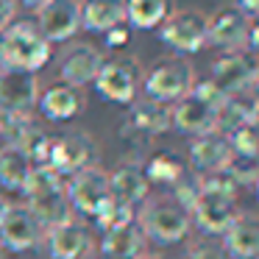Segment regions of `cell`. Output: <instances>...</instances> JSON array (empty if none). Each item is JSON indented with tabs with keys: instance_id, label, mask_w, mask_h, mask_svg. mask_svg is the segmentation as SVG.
<instances>
[{
	"instance_id": "cell-1",
	"label": "cell",
	"mask_w": 259,
	"mask_h": 259,
	"mask_svg": "<svg viewBox=\"0 0 259 259\" xmlns=\"http://www.w3.org/2000/svg\"><path fill=\"white\" fill-rule=\"evenodd\" d=\"M20 192L28 198L25 206L36 214V220L42 223L45 231L73 218V209H70L67 195H64V179L53 173L51 167H34Z\"/></svg>"
},
{
	"instance_id": "cell-2",
	"label": "cell",
	"mask_w": 259,
	"mask_h": 259,
	"mask_svg": "<svg viewBox=\"0 0 259 259\" xmlns=\"http://www.w3.org/2000/svg\"><path fill=\"white\" fill-rule=\"evenodd\" d=\"M51 62V42L39 34L34 23L14 20L3 28V67L36 73Z\"/></svg>"
},
{
	"instance_id": "cell-3",
	"label": "cell",
	"mask_w": 259,
	"mask_h": 259,
	"mask_svg": "<svg viewBox=\"0 0 259 259\" xmlns=\"http://www.w3.org/2000/svg\"><path fill=\"white\" fill-rule=\"evenodd\" d=\"M137 226L142 229L145 240L151 237L159 245H173L187 237L192 226L190 209H184L173 198H156V201H145L142 212L137 218Z\"/></svg>"
},
{
	"instance_id": "cell-4",
	"label": "cell",
	"mask_w": 259,
	"mask_h": 259,
	"mask_svg": "<svg viewBox=\"0 0 259 259\" xmlns=\"http://www.w3.org/2000/svg\"><path fill=\"white\" fill-rule=\"evenodd\" d=\"M192 84H195V70L184 59H162L142 75V90L148 101L162 106L181 101L192 90Z\"/></svg>"
},
{
	"instance_id": "cell-5",
	"label": "cell",
	"mask_w": 259,
	"mask_h": 259,
	"mask_svg": "<svg viewBox=\"0 0 259 259\" xmlns=\"http://www.w3.org/2000/svg\"><path fill=\"white\" fill-rule=\"evenodd\" d=\"M95 90L101 98L112 103H131L142 84V67L134 56H112L103 59L101 70L95 75Z\"/></svg>"
},
{
	"instance_id": "cell-6",
	"label": "cell",
	"mask_w": 259,
	"mask_h": 259,
	"mask_svg": "<svg viewBox=\"0 0 259 259\" xmlns=\"http://www.w3.org/2000/svg\"><path fill=\"white\" fill-rule=\"evenodd\" d=\"M98 159V145L90 134L84 131H73V134L51 137V148H48V159L42 167H51L62 179L81 173V170L92 167Z\"/></svg>"
},
{
	"instance_id": "cell-7",
	"label": "cell",
	"mask_w": 259,
	"mask_h": 259,
	"mask_svg": "<svg viewBox=\"0 0 259 259\" xmlns=\"http://www.w3.org/2000/svg\"><path fill=\"white\" fill-rule=\"evenodd\" d=\"M64 195H67L70 209H75L84 218H95L103 209V203L112 198L109 192V173H103L98 164L70 176L64 181Z\"/></svg>"
},
{
	"instance_id": "cell-8",
	"label": "cell",
	"mask_w": 259,
	"mask_h": 259,
	"mask_svg": "<svg viewBox=\"0 0 259 259\" xmlns=\"http://www.w3.org/2000/svg\"><path fill=\"white\" fill-rule=\"evenodd\" d=\"M259 78V64L256 56L248 51H229L212 64V84L218 87L223 95H240V92H251Z\"/></svg>"
},
{
	"instance_id": "cell-9",
	"label": "cell",
	"mask_w": 259,
	"mask_h": 259,
	"mask_svg": "<svg viewBox=\"0 0 259 259\" xmlns=\"http://www.w3.org/2000/svg\"><path fill=\"white\" fill-rule=\"evenodd\" d=\"M237 195L229 192H214V190H198L195 201L190 206V218L206 234H223L237 218H240Z\"/></svg>"
},
{
	"instance_id": "cell-10",
	"label": "cell",
	"mask_w": 259,
	"mask_h": 259,
	"mask_svg": "<svg viewBox=\"0 0 259 259\" xmlns=\"http://www.w3.org/2000/svg\"><path fill=\"white\" fill-rule=\"evenodd\" d=\"M159 39L179 53H198L206 45V14L201 12H170L159 25Z\"/></svg>"
},
{
	"instance_id": "cell-11",
	"label": "cell",
	"mask_w": 259,
	"mask_h": 259,
	"mask_svg": "<svg viewBox=\"0 0 259 259\" xmlns=\"http://www.w3.org/2000/svg\"><path fill=\"white\" fill-rule=\"evenodd\" d=\"M36 28L48 42H67L81 28V0H48L36 9Z\"/></svg>"
},
{
	"instance_id": "cell-12",
	"label": "cell",
	"mask_w": 259,
	"mask_h": 259,
	"mask_svg": "<svg viewBox=\"0 0 259 259\" xmlns=\"http://www.w3.org/2000/svg\"><path fill=\"white\" fill-rule=\"evenodd\" d=\"M42 237H45V229L25 203L9 206V212L0 220V245H3V251L23 253L28 248L39 245Z\"/></svg>"
},
{
	"instance_id": "cell-13",
	"label": "cell",
	"mask_w": 259,
	"mask_h": 259,
	"mask_svg": "<svg viewBox=\"0 0 259 259\" xmlns=\"http://www.w3.org/2000/svg\"><path fill=\"white\" fill-rule=\"evenodd\" d=\"M39 101V78L36 73L0 67V106L9 114H31Z\"/></svg>"
},
{
	"instance_id": "cell-14",
	"label": "cell",
	"mask_w": 259,
	"mask_h": 259,
	"mask_svg": "<svg viewBox=\"0 0 259 259\" xmlns=\"http://www.w3.org/2000/svg\"><path fill=\"white\" fill-rule=\"evenodd\" d=\"M251 23L253 20H248L234 6H223L212 17H206V42L214 48H223L226 53L245 51V36H248Z\"/></svg>"
},
{
	"instance_id": "cell-15",
	"label": "cell",
	"mask_w": 259,
	"mask_h": 259,
	"mask_svg": "<svg viewBox=\"0 0 259 259\" xmlns=\"http://www.w3.org/2000/svg\"><path fill=\"white\" fill-rule=\"evenodd\" d=\"M103 64V53L98 51L95 45H73L67 53L62 56V64H59V75H62V84H70L75 90H84L87 84H92Z\"/></svg>"
},
{
	"instance_id": "cell-16",
	"label": "cell",
	"mask_w": 259,
	"mask_h": 259,
	"mask_svg": "<svg viewBox=\"0 0 259 259\" xmlns=\"http://www.w3.org/2000/svg\"><path fill=\"white\" fill-rule=\"evenodd\" d=\"M214 120H218V109L209 106L206 101H201V98L192 95V92H187V95L181 98V101H176L173 109H170V123L179 131L192 134V137L214 131Z\"/></svg>"
},
{
	"instance_id": "cell-17",
	"label": "cell",
	"mask_w": 259,
	"mask_h": 259,
	"mask_svg": "<svg viewBox=\"0 0 259 259\" xmlns=\"http://www.w3.org/2000/svg\"><path fill=\"white\" fill-rule=\"evenodd\" d=\"M90 245H92L90 226L75 218L48 229V251H51V259H81V256H87Z\"/></svg>"
},
{
	"instance_id": "cell-18",
	"label": "cell",
	"mask_w": 259,
	"mask_h": 259,
	"mask_svg": "<svg viewBox=\"0 0 259 259\" xmlns=\"http://www.w3.org/2000/svg\"><path fill=\"white\" fill-rule=\"evenodd\" d=\"M190 162H192V167H195L201 176L226 170L231 162H234V153H231V148H229L226 134H220V131H209V134L195 137L192 145H190Z\"/></svg>"
},
{
	"instance_id": "cell-19",
	"label": "cell",
	"mask_w": 259,
	"mask_h": 259,
	"mask_svg": "<svg viewBox=\"0 0 259 259\" xmlns=\"http://www.w3.org/2000/svg\"><path fill=\"white\" fill-rule=\"evenodd\" d=\"M223 253L226 259H256L259 253V220L253 214H240L223 231Z\"/></svg>"
},
{
	"instance_id": "cell-20",
	"label": "cell",
	"mask_w": 259,
	"mask_h": 259,
	"mask_svg": "<svg viewBox=\"0 0 259 259\" xmlns=\"http://www.w3.org/2000/svg\"><path fill=\"white\" fill-rule=\"evenodd\" d=\"M39 112L45 114L53 123H64V120H73L75 114L84 109V92L75 90L70 84H53L45 92H39V101H36Z\"/></svg>"
},
{
	"instance_id": "cell-21",
	"label": "cell",
	"mask_w": 259,
	"mask_h": 259,
	"mask_svg": "<svg viewBox=\"0 0 259 259\" xmlns=\"http://www.w3.org/2000/svg\"><path fill=\"white\" fill-rule=\"evenodd\" d=\"M148 179L140 164H120L114 173H109V192L114 201L137 209L148 201Z\"/></svg>"
},
{
	"instance_id": "cell-22",
	"label": "cell",
	"mask_w": 259,
	"mask_h": 259,
	"mask_svg": "<svg viewBox=\"0 0 259 259\" xmlns=\"http://www.w3.org/2000/svg\"><path fill=\"white\" fill-rule=\"evenodd\" d=\"M259 117V103L253 92H240V95H226V101L218 109V120H214V131L229 134L242 125H256Z\"/></svg>"
},
{
	"instance_id": "cell-23",
	"label": "cell",
	"mask_w": 259,
	"mask_h": 259,
	"mask_svg": "<svg viewBox=\"0 0 259 259\" xmlns=\"http://www.w3.org/2000/svg\"><path fill=\"white\" fill-rule=\"evenodd\" d=\"M145 253V234L134 223L117 226V229L103 231L101 237V256L109 259H140Z\"/></svg>"
},
{
	"instance_id": "cell-24",
	"label": "cell",
	"mask_w": 259,
	"mask_h": 259,
	"mask_svg": "<svg viewBox=\"0 0 259 259\" xmlns=\"http://www.w3.org/2000/svg\"><path fill=\"white\" fill-rule=\"evenodd\" d=\"M125 23V0H84L81 3V25L92 34Z\"/></svg>"
},
{
	"instance_id": "cell-25",
	"label": "cell",
	"mask_w": 259,
	"mask_h": 259,
	"mask_svg": "<svg viewBox=\"0 0 259 259\" xmlns=\"http://www.w3.org/2000/svg\"><path fill=\"white\" fill-rule=\"evenodd\" d=\"M31 170H34V162L28 159V153L17 145H3L0 148V184L6 190L20 192L28 181Z\"/></svg>"
},
{
	"instance_id": "cell-26",
	"label": "cell",
	"mask_w": 259,
	"mask_h": 259,
	"mask_svg": "<svg viewBox=\"0 0 259 259\" xmlns=\"http://www.w3.org/2000/svg\"><path fill=\"white\" fill-rule=\"evenodd\" d=\"M173 12L170 0H125V23L131 28L151 31L159 28Z\"/></svg>"
},
{
	"instance_id": "cell-27",
	"label": "cell",
	"mask_w": 259,
	"mask_h": 259,
	"mask_svg": "<svg viewBox=\"0 0 259 259\" xmlns=\"http://www.w3.org/2000/svg\"><path fill=\"white\" fill-rule=\"evenodd\" d=\"M148 184H164V187H176L181 179L187 176V164L181 162L179 153H156L148 159V164L142 167Z\"/></svg>"
},
{
	"instance_id": "cell-28",
	"label": "cell",
	"mask_w": 259,
	"mask_h": 259,
	"mask_svg": "<svg viewBox=\"0 0 259 259\" xmlns=\"http://www.w3.org/2000/svg\"><path fill=\"white\" fill-rule=\"evenodd\" d=\"M167 125H170V106L145 101L131 109V128H137L140 134H148V137L162 134Z\"/></svg>"
},
{
	"instance_id": "cell-29",
	"label": "cell",
	"mask_w": 259,
	"mask_h": 259,
	"mask_svg": "<svg viewBox=\"0 0 259 259\" xmlns=\"http://www.w3.org/2000/svg\"><path fill=\"white\" fill-rule=\"evenodd\" d=\"M92 220H95V226L101 231H109V229H117V226L134 223V220H137V209H131V206H125V203L109 198V201L103 203V209Z\"/></svg>"
},
{
	"instance_id": "cell-30",
	"label": "cell",
	"mask_w": 259,
	"mask_h": 259,
	"mask_svg": "<svg viewBox=\"0 0 259 259\" xmlns=\"http://www.w3.org/2000/svg\"><path fill=\"white\" fill-rule=\"evenodd\" d=\"M229 140V148L237 159H248L253 162L256 159V151H259V142H256V125H242V128H234L226 134Z\"/></svg>"
},
{
	"instance_id": "cell-31",
	"label": "cell",
	"mask_w": 259,
	"mask_h": 259,
	"mask_svg": "<svg viewBox=\"0 0 259 259\" xmlns=\"http://www.w3.org/2000/svg\"><path fill=\"white\" fill-rule=\"evenodd\" d=\"M190 92H192V95H198L201 101H206L209 106H214V109H220V103L226 101V95H223V92H220V90H218V87H214L209 78H206V81H195Z\"/></svg>"
},
{
	"instance_id": "cell-32",
	"label": "cell",
	"mask_w": 259,
	"mask_h": 259,
	"mask_svg": "<svg viewBox=\"0 0 259 259\" xmlns=\"http://www.w3.org/2000/svg\"><path fill=\"white\" fill-rule=\"evenodd\" d=\"M187 259H226V253H223V248H220V245L201 240V242H195V245L190 248Z\"/></svg>"
},
{
	"instance_id": "cell-33",
	"label": "cell",
	"mask_w": 259,
	"mask_h": 259,
	"mask_svg": "<svg viewBox=\"0 0 259 259\" xmlns=\"http://www.w3.org/2000/svg\"><path fill=\"white\" fill-rule=\"evenodd\" d=\"M103 36H106V48H112V51H117V48H125L131 39V28L125 23L114 25V28L103 31Z\"/></svg>"
},
{
	"instance_id": "cell-34",
	"label": "cell",
	"mask_w": 259,
	"mask_h": 259,
	"mask_svg": "<svg viewBox=\"0 0 259 259\" xmlns=\"http://www.w3.org/2000/svg\"><path fill=\"white\" fill-rule=\"evenodd\" d=\"M17 17V0H0V31L14 23Z\"/></svg>"
},
{
	"instance_id": "cell-35",
	"label": "cell",
	"mask_w": 259,
	"mask_h": 259,
	"mask_svg": "<svg viewBox=\"0 0 259 259\" xmlns=\"http://www.w3.org/2000/svg\"><path fill=\"white\" fill-rule=\"evenodd\" d=\"M237 12H242L248 20H253L256 17V12H259V0H237Z\"/></svg>"
},
{
	"instance_id": "cell-36",
	"label": "cell",
	"mask_w": 259,
	"mask_h": 259,
	"mask_svg": "<svg viewBox=\"0 0 259 259\" xmlns=\"http://www.w3.org/2000/svg\"><path fill=\"white\" fill-rule=\"evenodd\" d=\"M9 117H12V114L0 106V137H3V131H6V125H9Z\"/></svg>"
},
{
	"instance_id": "cell-37",
	"label": "cell",
	"mask_w": 259,
	"mask_h": 259,
	"mask_svg": "<svg viewBox=\"0 0 259 259\" xmlns=\"http://www.w3.org/2000/svg\"><path fill=\"white\" fill-rule=\"evenodd\" d=\"M23 3H25V6H28V9H34V12H36V9H39V6H45L48 0H23Z\"/></svg>"
},
{
	"instance_id": "cell-38",
	"label": "cell",
	"mask_w": 259,
	"mask_h": 259,
	"mask_svg": "<svg viewBox=\"0 0 259 259\" xmlns=\"http://www.w3.org/2000/svg\"><path fill=\"white\" fill-rule=\"evenodd\" d=\"M9 206H12V203H9V201H6V198L0 195V220H3V214H6V212H9Z\"/></svg>"
},
{
	"instance_id": "cell-39",
	"label": "cell",
	"mask_w": 259,
	"mask_h": 259,
	"mask_svg": "<svg viewBox=\"0 0 259 259\" xmlns=\"http://www.w3.org/2000/svg\"><path fill=\"white\" fill-rule=\"evenodd\" d=\"M140 259H167V256H162V253H142Z\"/></svg>"
},
{
	"instance_id": "cell-40",
	"label": "cell",
	"mask_w": 259,
	"mask_h": 259,
	"mask_svg": "<svg viewBox=\"0 0 259 259\" xmlns=\"http://www.w3.org/2000/svg\"><path fill=\"white\" fill-rule=\"evenodd\" d=\"M0 67H3V31H0Z\"/></svg>"
},
{
	"instance_id": "cell-41",
	"label": "cell",
	"mask_w": 259,
	"mask_h": 259,
	"mask_svg": "<svg viewBox=\"0 0 259 259\" xmlns=\"http://www.w3.org/2000/svg\"><path fill=\"white\" fill-rule=\"evenodd\" d=\"M3 256H6V251H3V245H0V259H3Z\"/></svg>"
},
{
	"instance_id": "cell-42",
	"label": "cell",
	"mask_w": 259,
	"mask_h": 259,
	"mask_svg": "<svg viewBox=\"0 0 259 259\" xmlns=\"http://www.w3.org/2000/svg\"><path fill=\"white\" fill-rule=\"evenodd\" d=\"M98 259H109V256H98Z\"/></svg>"
}]
</instances>
